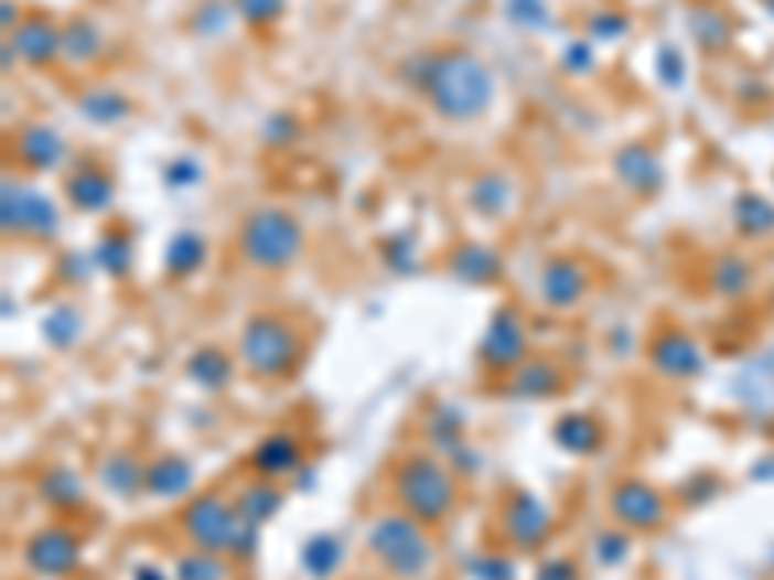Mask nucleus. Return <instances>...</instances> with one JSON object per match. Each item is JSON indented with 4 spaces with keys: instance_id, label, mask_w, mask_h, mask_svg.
<instances>
[{
    "instance_id": "obj_4",
    "label": "nucleus",
    "mask_w": 774,
    "mask_h": 580,
    "mask_svg": "<svg viewBox=\"0 0 774 580\" xmlns=\"http://www.w3.org/2000/svg\"><path fill=\"white\" fill-rule=\"evenodd\" d=\"M182 534L194 549L209 554H248L256 546V523H248L237 503L222 500L214 492H202L182 507Z\"/></svg>"
},
{
    "instance_id": "obj_7",
    "label": "nucleus",
    "mask_w": 774,
    "mask_h": 580,
    "mask_svg": "<svg viewBox=\"0 0 774 580\" xmlns=\"http://www.w3.org/2000/svg\"><path fill=\"white\" fill-rule=\"evenodd\" d=\"M0 221L9 236H55L58 210L43 190H32L24 182L4 179V202H0Z\"/></svg>"
},
{
    "instance_id": "obj_30",
    "label": "nucleus",
    "mask_w": 774,
    "mask_h": 580,
    "mask_svg": "<svg viewBox=\"0 0 774 580\" xmlns=\"http://www.w3.org/2000/svg\"><path fill=\"white\" fill-rule=\"evenodd\" d=\"M40 495L51 503V507H78V503L86 500V484H82L78 472L55 469L40 480Z\"/></svg>"
},
{
    "instance_id": "obj_20",
    "label": "nucleus",
    "mask_w": 774,
    "mask_h": 580,
    "mask_svg": "<svg viewBox=\"0 0 774 580\" xmlns=\"http://www.w3.org/2000/svg\"><path fill=\"white\" fill-rule=\"evenodd\" d=\"M143 487L159 500H179L194 487V469L182 457H159L143 469Z\"/></svg>"
},
{
    "instance_id": "obj_46",
    "label": "nucleus",
    "mask_w": 774,
    "mask_h": 580,
    "mask_svg": "<svg viewBox=\"0 0 774 580\" xmlns=\"http://www.w3.org/2000/svg\"><path fill=\"white\" fill-rule=\"evenodd\" d=\"M132 580H171L163 569H155V565H136V577Z\"/></svg>"
},
{
    "instance_id": "obj_9",
    "label": "nucleus",
    "mask_w": 774,
    "mask_h": 580,
    "mask_svg": "<svg viewBox=\"0 0 774 580\" xmlns=\"http://www.w3.org/2000/svg\"><path fill=\"white\" fill-rule=\"evenodd\" d=\"M609 511L624 530H655L666 518V500L647 480H620L609 495Z\"/></svg>"
},
{
    "instance_id": "obj_29",
    "label": "nucleus",
    "mask_w": 774,
    "mask_h": 580,
    "mask_svg": "<svg viewBox=\"0 0 774 580\" xmlns=\"http://www.w3.org/2000/svg\"><path fill=\"white\" fill-rule=\"evenodd\" d=\"M78 109L82 117H89L94 125H117V120L128 117V109L132 105L125 101L120 94H112V89H86V94L78 97Z\"/></svg>"
},
{
    "instance_id": "obj_44",
    "label": "nucleus",
    "mask_w": 774,
    "mask_h": 580,
    "mask_svg": "<svg viewBox=\"0 0 774 580\" xmlns=\"http://www.w3.org/2000/svg\"><path fill=\"white\" fill-rule=\"evenodd\" d=\"M476 577H484V580H512V569H507L504 557H484V561H476Z\"/></svg>"
},
{
    "instance_id": "obj_41",
    "label": "nucleus",
    "mask_w": 774,
    "mask_h": 580,
    "mask_svg": "<svg viewBox=\"0 0 774 580\" xmlns=\"http://www.w3.org/2000/svg\"><path fill=\"white\" fill-rule=\"evenodd\" d=\"M198 179H202V167L194 163V159H179V163L166 167V182H171V186H190V182H198Z\"/></svg>"
},
{
    "instance_id": "obj_2",
    "label": "nucleus",
    "mask_w": 774,
    "mask_h": 580,
    "mask_svg": "<svg viewBox=\"0 0 774 580\" xmlns=\"http://www.w3.org/2000/svg\"><path fill=\"white\" fill-rule=\"evenodd\" d=\"M368 554L384 565L396 580H427L438 561V549L427 534V523L411 518L407 511H384L368 526Z\"/></svg>"
},
{
    "instance_id": "obj_38",
    "label": "nucleus",
    "mask_w": 774,
    "mask_h": 580,
    "mask_svg": "<svg viewBox=\"0 0 774 580\" xmlns=\"http://www.w3.org/2000/svg\"><path fill=\"white\" fill-rule=\"evenodd\" d=\"M627 549H632V541H627V534H620V530H609V534H601L596 538V561H604V565H620L627 557Z\"/></svg>"
},
{
    "instance_id": "obj_15",
    "label": "nucleus",
    "mask_w": 774,
    "mask_h": 580,
    "mask_svg": "<svg viewBox=\"0 0 774 580\" xmlns=\"http://www.w3.org/2000/svg\"><path fill=\"white\" fill-rule=\"evenodd\" d=\"M12 151L24 167L32 171H51V167L63 163L66 155V140L55 132L51 125H24L12 140Z\"/></svg>"
},
{
    "instance_id": "obj_18",
    "label": "nucleus",
    "mask_w": 774,
    "mask_h": 580,
    "mask_svg": "<svg viewBox=\"0 0 774 580\" xmlns=\"http://www.w3.org/2000/svg\"><path fill=\"white\" fill-rule=\"evenodd\" d=\"M612 167H616L620 182H624L627 190H635V194H651V190H658V182H663V163H658V155L647 143H627L624 151H616Z\"/></svg>"
},
{
    "instance_id": "obj_3",
    "label": "nucleus",
    "mask_w": 774,
    "mask_h": 580,
    "mask_svg": "<svg viewBox=\"0 0 774 580\" xmlns=\"http://www.w3.org/2000/svg\"><path fill=\"white\" fill-rule=\"evenodd\" d=\"M237 248L240 259L256 271H283L302 256V225L294 213L279 210V205H256L240 221Z\"/></svg>"
},
{
    "instance_id": "obj_6",
    "label": "nucleus",
    "mask_w": 774,
    "mask_h": 580,
    "mask_svg": "<svg viewBox=\"0 0 774 580\" xmlns=\"http://www.w3.org/2000/svg\"><path fill=\"white\" fill-rule=\"evenodd\" d=\"M302 356V337L294 333L291 322L276 314H252L237 337V361L248 376L276 379L294 368Z\"/></svg>"
},
{
    "instance_id": "obj_27",
    "label": "nucleus",
    "mask_w": 774,
    "mask_h": 580,
    "mask_svg": "<svg viewBox=\"0 0 774 580\" xmlns=\"http://www.w3.org/2000/svg\"><path fill=\"white\" fill-rule=\"evenodd\" d=\"M174 580H233V569L222 561V554L190 549L174 561Z\"/></svg>"
},
{
    "instance_id": "obj_39",
    "label": "nucleus",
    "mask_w": 774,
    "mask_h": 580,
    "mask_svg": "<svg viewBox=\"0 0 774 580\" xmlns=\"http://www.w3.org/2000/svg\"><path fill=\"white\" fill-rule=\"evenodd\" d=\"M561 66H566L569 74L593 71V43L581 40V43H573V47H566V55H561Z\"/></svg>"
},
{
    "instance_id": "obj_37",
    "label": "nucleus",
    "mask_w": 774,
    "mask_h": 580,
    "mask_svg": "<svg viewBox=\"0 0 774 580\" xmlns=\"http://www.w3.org/2000/svg\"><path fill=\"white\" fill-rule=\"evenodd\" d=\"M627 32V17H620V12H589V35L593 40H620V35Z\"/></svg>"
},
{
    "instance_id": "obj_22",
    "label": "nucleus",
    "mask_w": 774,
    "mask_h": 580,
    "mask_svg": "<svg viewBox=\"0 0 774 580\" xmlns=\"http://www.w3.org/2000/svg\"><path fill=\"white\" fill-rule=\"evenodd\" d=\"M186 376L194 379V384L209 387V391H222L233 376V356L222 353V348H214V345H206V348H198V353H190Z\"/></svg>"
},
{
    "instance_id": "obj_16",
    "label": "nucleus",
    "mask_w": 774,
    "mask_h": 580,
    "mask_svg": "<svg viewBox=\"0 0 774 580\" xmlns=\"http://www.w3.org/2000/svg\"><path fill=\"white\" fill-rule=\"evenodd\" d=\"M499 271H504L499 256L481 240L458 244V248L450 251V275L461 282H469V287H488V282L499 279Z\"/></svg>"
},
{
    "instance_id": "obj_34",
    "label": "nucleus",
    "mask_w": 774,
    "mask_h": 580,
    "mask_svg": "<svg viewBox=\"0 0 774 580\" xmlns=\"http://www.w3.org/2000/svg\"><path fill=\"white\" fill-rule=\"evenodd\" d=\"M78 333H82V318H78V310H74V307H58V310H51V314H47L43 337H47L55 348H66L74 337H78Z\"/></svg>"
},
{
    "instance_id": "obj_43",
    "label": "nucleus",
    "mask_w": 774,
    "mask_h": 580,
    "mask_svg": "<svg viewBox=\"0 0 774 580\" xmlns=\"http://www.w3.org/2000/svg\"><path fill=\"white\" fill-rule=\"evenodd\" d=\"M264 132H268V140H271V143H291V140H294V132H299V125H294L291 117H271Z\"/></svg>"
},
{
    "instance_id": "obj_11",
    "label": "nucleus",
    "mask_w": 774,
    "mask_h": 580,
    "mask_svg": "<svg viewBox=\"0 0 774 580\" xmlns=\"http://www.w3.org/2000/svg\"><path fill=\"white\" fill-rule=\"evenodd\" d=\"M538 290H542L546 307H553V310L577 307V302L585 299V290H589L585 264H581V259H569V256L546 259L542 271H538Z\"/></svg>"
},
{
    "instance_id": "obj_19",
    "label": "nucleus",
    "mask_w": 774,
    "mask_h": 580,
    "mask_svg": "<svg viewBox=\"0 0 774 580\" xmlns=\"http://www.w3.org/2000/svg\"><path fill=\"white\" fill-rule=\"evenodd\" d=\"M299 461H302V449H299V438H294V433H268L252 453V464L264 480L287 476V472L299 469Z\"/></svg>"
},
{
    "instance_id": "obj_26",
    "label": "nucleus",
    "mask_w": 774,
    "mask_h": 580,
    "mask_svg": "<svg viewBox=\"0 0 774 580\" xmlns=\"http://www.w3.org/2000/svg\"><path fill=\"white\" fill-rule=\"evenodd\" d=\"M101 484L112 495H132L143 487V469L132 453H109L101 461Z\"/></svg>"
},
{
    "instance_id": "obj_10",
    "label": "nucleus",
    "mask_w": 774,
    "mask_h": 580,
    "mask_svg": "<svg viewBox=\"0 0 774 580\" xmlns=\"http://www.w3.org/2000/svg\"><path fill=\"white\" fill-rule=\"evenodd\" d=\"M523 356H527V330H523L519 314L515 310H496L488 330H484L481 361L492 372H512L523 364Z\"/></svg>"
},
{
    "instance_id": "obj_1",
    "label": "nucleus",
    "mask_w": 774,
    "mask_h": 580,
    "mask_svg": "<svg viewBox=\"0 0 774 580\" xmlns=\"http://www.w3.org/2000/svg\"><path fill=\"white\" fill-rule=\"evenodd\" d=\"M422 89H427L430 105L445 120H473L492 105L496 82H492V71L473 51L453 47L442 51V55H430V71Z\"/></svg>"
},
{
    "instance_id": "obj_32",
    "label": "nucleus",
    "mask_w": 774,
    "mask_h": 580,
    "mask_svg": "<svg viewBox=\"0 0 774 580\" xmlns=\"http://www.w3.org/2000/svg\"><path fill=\"white\" fill-rule=\"evenodd\" d=\"M94 259H97V267L101 271H109L112 279H120V275H128L132 271V236L128 233H105L101 236V244H97V251H94Z\"/></svg>"
},
{
    "instance_id": "obj_21",
    "label": "nucleus",
    "mask_w": 774,
    "mask_h": 580,
    "mask_svg": "<svg viewBox=\"0 0 774 580\" xmlns=\"http://www.w3.org/2000/svg\"><path fill=\"white\" fill-rule=\"evenodd\" d=\"M101 51H105V35L94 20L78 17L63 28V55L71 58L74 66H89L94 58H101Z\"/></svg>"
},
{
    "instance_id": "obj_14",
    "label": "nucleus",
    "mask_w": 774,
    "mask_h": 580,
    "mask_svg": "<svg viewBox=\"0 0 774 580\" xmlns=\"http://www.w3.org/2000/svg\"><path fill=\"white\" fill-rule=\"evenodd\" d=\"M651 364H655V372L666 379H689L701 372V348L694 345V337L670 330L655 341V348H651Z\"/></svg>"
},
{
    "instance_id": "obj_5",
    "label": "nucleus",
    "mask_w": 774,
    "mask_h": 580,
    "mask_svg": "<svg viewBox=\"0 0 774 580\" xmlns=\"http://www.w3.org/2000/svg\"><path fill=\"white\" fill-rule=\"evenodd\" d=\"M391 495H396L399 511H407L419 523L434 526L458 503V484H453V472L445 464H438L434 457H407L391 472Z\"/></svg>"
},
{
    "instance_id": "obj_24",
    "label": "nucleus",
    "mask_w": 774,
    "mask_h": 580,
    "mask_svg": "<svg viewBox=\"0 0 774 580\" xmlns=\"http://www.w3.org/2000/svg\"><path fill=\"white\" fill-rule=\"evenodd\" d=\"M553 441L569 453H593L601 445V422L593 415H561L553 426Z\"/></svg>"
},
{
    "instance_id": "obj_28",
    "label": "nucleus",
    "mask_w": 774,
    "mask_h": 580,
    "mask_svg": "<svg viewBox=\"0 0 774 580\" xmlns=\"http://www.w3.org/2000/svg\"><path fill=\"white\" fill-rule=\"evenodd\" d=\"M279 503H283V492H279L271 480H256V484H248L245 492H240L237 500V511L248 518V523H264V518H271L279 511Z\"/></svg>"
},
{
    "instance_id": "obj_42",
    "label": "nucleus",
    "mask_w": 774,
    "mask_h": 580,
    "mask_svg": "<svg viewBox=\"0 0 774 580\" xmlns=\"http://www.w3.org/2000/svg\"><path fill=\"white\" fill-rule=\"evenodd\" d=\"M658 78L670 82V86H678V82H681V58H678V51H674V47L658 51Z\"/></svg>"
},
{
    "instance_id": "obj_33",
    "label": "nucleus",
    "mask_w": 774,
    "mask_h": 580,
    "mask_svg": "<svg viewBox=\"0 0 774 580\" xmlns=\"http://www.w3.org/2000/svg\"><path fill=\"white\" fill-rule=\"evenodd\" d=\"M473 210L484 213V217H499V213L512 205V186H507L504 174H481L473 182Z\"/></svg>"
},
{
    "instance_id": "obj_25",
    "label": "nucleus",
    "mask_w": 774,
    "mask_h": 580,
    "mask_svg": "<svg viewBox=\"0 0 774 580\" xmlns=\"http://www.w3.org/2000/svg\"><path fill=\"white\" fill-rule=\"evenodd\" d=\"M166 271L171 275H190L198 271L202 264H206V240H202L198 233H190V228H182V233H174L171 240H166Z\"/></svg>"
},
{
    "instance_id": "obj_8",
    "label": "nucleus",
    "mask_w": 774,
    "mask_h": 580,
    "mask_svg": "<svg viewBox=\"0 0 774 580\" xmlns=\"http://www.w3.org/2000/svg\"><path fill=\"white\" fill-rule=\"evenodd\" d=\"M28 569H35L40 577H66L78 569L82 561V538L71 526H43L28 538L24 546Z\"/></svg>"
},
{
    "instance_id": "obj_23",
    "label": "nucleus",
    "mask_w": 774,
    "mask_h": 580,
    "mask_svg": "<svg viewBox=\"0 0 774 580\" xmlns=\"http://www.w3.org/2000/svg\"><path fill=\"white\" fill-rule=\"evenodd\" d=\"M558 387L561 372L550 361H527L512 376V395H519V399H542V395H553Z\"/></svg>"
},
{
    "instance_id": "obj_17",
    "label": "nucleus",
    "mask_w": 774,
    "mask_h": 580,
    "mask_svg": "<svg viewBox=\"0 0 774 580\" xmlns=\"http://www.w3.org/2000/svg\"><path fill=\"white\" fill-rule=\"evenodd\" d=\"M112 194H117L112 179L94 163L78 167V171H71V179H66V197H71V205L78 213H105L112 205Z\"/></svg>"
},
{
    "instance_id": "obj_36",
    "label": "nucleus",
    "mask_w": 774,
    "mask_h": 580,
    "mask_svg": "<svg viewBox=\"0 0 774 580\" xmlns=\"http://www.w3.org/2000/svg\"><path fill=\"white\" fill-rule=\"evenodd\" d=\"M233 4H237L240 20H248V24H271L287 9V0H233Z\"/></svg>"
},
{
    "instance_id": "obj_40",
    "label": "nucleus",
    "mask_w": 774,
    "mask_h": 580,
    "mask_svg": "<svg viewBox=\"0 0 774 580\" xmlns=\"http://www.w3.org/2000/svg\"><path fill=\"white\" fill-rule=\"evenodd\" d=\"M535 580H581V577H577L573 561H566V557H550V561L538 565Z\"/></svg>"
},
{
    "instance_id": "obj_31",
    "label": "nucleus",
    "mask_w": 774,
    "mask_h": 580,
    "mask_svg": "<svg viewBox=\"0 0 774 580\" xmlns=\"http://www.w3.org/2000/svg\"><path fill=\"white\" fill-rule=\"evenodd\" d=\"M341 557H345V546H341L333 534H314V538L302 546V569H307L310 577H330L341 565Z\"/></svg>"
},
{
    "instance_id": "obj_12",
    "label": "nucleus",
    "mask_w": 774,
    "mask_h": 580,
    "mask_svg": "<svg viewBox=\"0 0 774 580\" xmlns=\"http://www.w3.org/2000/svg\"><path fill=\"white\" fill-rule=\"evenodd\" d=\"M9 43H12V51L32 66H47L63 55V32H58L43 12H32V17L20 20L9 32Z\"/></svg>"
},
{
    "instance_id": "obj_13",
    "label": "nucleus",
    "mask_w": 774,
    "mask_h": 580,
    "mask_svg": "<svg viewBox=\"0 0 774 580\" xmlns=\"http://www.w3.org/2000/svg\"><path fill=\"white\" fill-rule=\"evenodd\" d=\"M504 530L519 549H535V546H542L546 534H550V511H546V503L538 500V495L515 492L504 511Z\"/></svg>"
},
{
    "instance_id": "obj_45",
    "label": "nucleus",
    "mask_w": 774,
    "mask_h": 580,
    "mask_svg": "<svg viewBox=\"0 0 774 580\" xmlns=\"http://www.w3.org/2000/svg\"><path fill=\"white\" fill-rule=\"evenodd\" d=\"M0 24L9 28V32L20 24V9H17V4H12V0H4V9H0Z\"/></svg>"
},
{
    "instance_id": "obj_35",
    "label": "nucleus",
    "mask_w": 774,
    "mask_h": 580,
    "mask_svg": "<svg viewBox=\"0 0 774 580\" xmlns=\"http://www.w3.org/2000/svg\"><path fill=\"white\" fill-rule=\"evenodd\" d=\"M735 221L743 225V233H763L766 225H774V210L766 202H759L755 194H743L735 202Z\"/></svg>"
}]
</instances>
